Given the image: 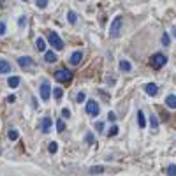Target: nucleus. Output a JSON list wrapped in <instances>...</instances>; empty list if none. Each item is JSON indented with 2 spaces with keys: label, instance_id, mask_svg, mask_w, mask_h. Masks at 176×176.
<instances>
[{
  "label": "nucleus",
  "instance_id": "nucleus-32",
  "mask_svg": "<svg viewBox=\"0 0 176 176\" xmlns=\"http://www.w3.org/2000/svg\"><path fill=\"white\" fill-rule=\"evenodd\" d=\"M95 129H97L99 132H100V130H104V123H102V122H97V123H95Z\"/></svg>",
  "mask_w": 176,
  "mask_h": 176
},
{
  "label": "nucleus",
  "instance_id": "nucleus-1",
  "mask_svg": "<svg viewBox=\"0 0 176 176\" xmlns=\"http://www.w3.org/2000/svg\"><path fill=\"white\" fill-rule=\"evenodd\" d=\"M122 25H123V21H122V16H116V18L113 19L111 30H109L111 37H120V30H122Z\"/></svg>",
  "mask_w": 176,
  "mask_h": 176
},
{
  "label": "nucleus",
  "instance_id": "nucleus-25",
  "mask_svg": "<svg viewBox=\"0 0 176 176\" xmlns=\"http://www.w3.org/2000/svg\"><path fill=\"white\" fill-rule=\"evenodd\" d=\"M35 4H37V7H41V9H44V7L48 5V0H35Z\"/></svg>",
  "mask_w": 176,
  "mask_h": 176
},
{
  "label": "nucleus",
  "instance_id": "nucleus-9",
  "mask_svg": "<svg viewBox=\"0 0 176 176\" xmlns=\"http://www.w3.org/2000/svg\"><path fill=\"white\" fill-rule=\"evenodd\" d=\"M41 129H42V132L44 134H48L49 130H51V118H42V123H41Z\"/></svg>",
  "mask_w": 176,
  "mask_h": 176
},
{
  "label": "nucleus",
  "instance_id": "nucleus-29",
  "mask_svg": "<svg viewBox=\"0 0 176 176\" xmlns=\"http://www.w3.org/2000/svg\"><path fill=\"white\" fill-rule=\"evenodd\" d=\"M25 21H26V19H25V16H19V19H18V25H19V28H23V26H25Z\"/></svg>",
  "mask_w": 176,
  "mask_h": 176
},
{
  "label": "nucleus",
  "instance_id": "nucleus-6",
  "mask_svg": "<svg viewBox=\"0 0 176 176\" xmlns=\"http://www.w3.org/2000/svg\"><path fill=\"white\" fill-rule=\"evenodd\" d=\"M72 76H71V72L67 71V69H60V71H56V79L58 81H69Z\"/></svg>",
  "mask_w": 176,
  "mask_h": 176
},
{
  "label": "nucleus",
  "instance_id": "nucleus-26",
  "mask_svg": "<svg viewBox=\"0 0 176 176\" xmlns=\"http://www.w3.org/2000/svg\"><path fill=\"white\" fill-rule=\"evenodd\" d=\"M58 150V145L56 143H49V153H55Z\"/></svg>",
  "mask_w": 176,
  "mask_h": 176
},
{
  "label": "nucleus",
  "instance_id": "nucleus-37",
  "mask_svg": "<svg viewBox=\"0 0 176 176\" xmlns=\"http://www.w3.org/2000/svg\"><path fill=\"white\" fill-rule=\"evenodd\" d=\"M171 32H173V35L176 37V26H173V28H171Z\"/></svg>",
  "mask_w": 176,
  "mask_h": 176
},
{
  "label": "nucleus",
  "instance_id": "nucleus-27",
  "mask_svg": "<svg viewBox=\"0 0 176 176\" xmlns=\"http://www.w3.org/2000/svg\"><path fill=\"white\" fill-rule=\"evenodd\" d=\"M116 134H118V127H116V125H113V127L109 129V136H116Z\"/></svg>",
  "mask_w": 176,
  "mask_h": 176
},
{
  "label": "nucleus",
  "instance_id": "nucleus-19",
  "mask_svg": "<svg viewBox=\"0 0 176 176\" xmlns=\"http://www.w3.org/2000/svg\"><path fill=\"white\" fill-rule=\"evenodd\" d=\"M53 95H55V99H56V100H60V99H62V95H63V90H62V88H55V90H53Z\"/></svg>",
  "mask_w": 176,
  "mask_h": 176
},
{
  "label": "nucleus",
  "instance_id": "nucleus-28",
  "mask_svg": "<svg viewBox=\"0 0 176 176\" xmlns=\"http://www.w3.org/2000/svg\"><path fill=\"white\" fill-rule=\"evenodd\" d=\"M85 141H86L88 145H92V143H93V134H90V132H88V134H86V138H85Z\"/></svg>",
  "mask_w": 176,
  "mask_h": 176
},
{
  "label": "nucleus",
  "instance_id": "nucleus-10",
  "mask_svg": "<svg viewBox=\"0 0 176 176\" xmlns=\"http://www.w3.org/2000/svg\"><path fill=\"white\" fill-rule=\"evenodd\" d=\"M81 58H83V53H81V51H74V53L71 55V63H72V65H78V63L81 62Z\"/></svg>",
  "mask_w": 176,
  "mask_h": 176
},
{
  "label": "nucleus",
  "instance_id": "nucleus-8",
  "mask_svg": "<svg viewBox=\"0 0 176 176\" xmlns=\"http://www.w3.org/2000/svg\"><path fill=\"white\" fill-rule=\"evenodd\" d=\"M145 92H146L148 95H157V93H159V86H157L155 83H148V85L145 86Z\"/></svg>",
  "mask_w": 176,
  "mask_h": 176
},
{
  "label": "nucleus",
  "instance_id": "nucleus-11",
  "mask_svg": "<svg viewBox=\"0 0 176 176\" xmlns=\"http://www.w3.org/2000/svg\"><path fill=\"white\" fill-rule=\"evenodd\" d=\"M11 72V63L5 60H0V74H7Z\"/></svg>",
  "mask_w": 176,
  "mask_h": 176
},
{
  "label": "nucleus",
  "instance_id": "nucleus-4",
  "mask_svg": "<svg viewBox=\"0 0 176 176\" xmlns=\"http://www.w3.org/2000/svg\"><path fill=\"white\" fill-rule=\"evenodd\" d=\"M51 85H49V81H42V85H41V99L42 100H48L49 99V95H51Z\"/></svg>",
  "mask_w": 176,
  "mask_h": 176
},
{
  "label": "nucleus",
  "instance_id": "nucleus-18",
  "mask_svg": "<svg viewBox=\"0 0 176 176\" xmlns=\"http://www.w3.org/2000/svg\"><path fill=\"white\" fill-rule=\"evenodd\" d=\"M67 19H69V23H72V25H74V23L78 21V16H76V12H74V11H69V12H67Z\"/></svg>",
  "mask_w": 176,
  "mask_h": 176
},
{
  "label": "nucleus",
  "instance_id": "nucleus-38",
  "mask_svg": "<svg viewBox=\"0 0 176 176\" xmlns=\"http://www.w3.org/2000/svg\"><path fill=\"white\" fill-rule=\"evenodd\" d=\"M23 2H28V0H23Z\"/></svg>",
  "mask_w": 176,
  "mask_h": 176
},
{
  "label": "nucleus",
  "instance_id": "nucleus-20",
  "mask_svg": "<svg viewBox=\"0 0 176 176\" xmlns=\"http://www.w3.org/2000/svg\"><path fill=\"white\" fill-rule=\"evenodd\" d=\"M150 125H152L153 129H157V127H159V118H157L155 115H152V116H150Z\"/></svg>",
  "mask_w": 176,
  "mask_h": 176
},
{
  "label": "nucleus",
  "instance_id": "nucleus-14",
  "mask_svg": "<svg viewBox=\"0 0 176 176\" xmlns=\"http://www.w3.org/2000/svg\"><path fill=\"white\" fill-rule=\"evenodd\" d=\"M120 69H122L123 72H129V71H132V65H130L129 60H122V62H120Z\"/></svg>",
  "mask_w": 176,
  "mask_h": 176
},
{
  "label": "nucleus",
  "instance_id": "nucleus-24",
  "mask_svg": "<svg viewBox=\"0 0 176 176\" xmlns=\"http://www.w3.org/2000/svg\"><path fill=\"white\" fill-rule=\"evenodd\" d=\"M63 129H65V123H63L62 120H58V122H56V130H58V132H62Z\"/></svg>",
  "mask_w": 176,
  "mask_h": 176
},
{
  "label": "nucleus",
  "instance_id": "nucleus-23",
  "mask_svg": "<svg viewBox=\"0 0 176 176\" xmlns=\"http://www.w3.org/2000/svg\"><path fill=\"white\" fill-rule=\"evenodd\" d=\"M167 175H169V176H176V166H175V164H171V166L167 167Z\"/></svg>",
  "mask_w": 176,
  "mask_h": 176
},
{
  "label": "nucleus",
  "instance_id": "nucleus-21",
  "mask_svg": "<svg viewBox=\"0 0 176 176\" xmlns=\"http://www.w3.org/2000/svg\"><path fill=\"white\" fill-rule=\"evenodd\" d=\"M18 136H19V134H18V130H16V129H11V130H9V139H11V141H16V139H18Z\"/></svg>",
  "mask_w": 176,
  "mask_h": 176
},
{
  "label": "nucleus",
  "instance_id": "nucleus-3",
  "mask_svg": "<svg viewBox=\"0 0 176 176\" xmlns=\"http://www.w3.org/2000/svg\"><path fill=\"white\" fill-rule=\"evenodd\" d=\"M164 63H167V58H166V55H162V53H157L155 56H152V65H153L155 69H160Z\"/></svg>",
  "mask_w": 176,
  "mask_h": 176
},
{
  "label": "nucleus",
  "instance_id": "nucleus-5",
  "mask_svg": "<svg viewBox=\"0 0 176 176\" xmlns=\"http://www.w3.org/2000/svg\"><path fill=\"white\" fill-rule=\"evenodd\" d=\"M86 113H88L90 116H97V115L100 113L99 104H97L95 100H88V102H86Z\"/></svg>",
  "mask_w": 176,
  "mask_h": 176
},
{
  "label": "nucleus",
  "instance_id": "nucleus-30",
  "mask_svg": "<svg viewBox=\"0 0 176 176\" xmlns=\"http://www.w3.org/2000/svg\"><path fill=\"white\" fill-rule=\"evenodd\" d=\"M162 44H164V46H167V44H169V37H167V33H164V35H162Z\"/></svg>",
  "mask_w": 176,
  "mask_h": 176
},
{
  "label": "nucleus",
  "instance_id": "nucleus-15",
  "mask_svg": "<svg viewBox=\"0 0 176 176\" xmlns=\"http://www.w3.org/2000/svg\"><path fill=\"white\" fill-rule=\"evenodd\" d=\"M138 123H139V127L143 129V127H146V120H145V115H143V111L139 109L138 111Z\"/></svg>",
  "mask_w": 176,
  "mask_h": 176
},
{
  "label": "nucleus",
  "instance_id": "nucleus-16",
  "mask_svg": "<svg viewBox=\"0 0 176 176\" xmlns=\"http://www.w3.org/2000/svg\"><path fill=\"white\" fill-rule=\"evenodd\" d=\"M7 83H9L11 88H16V86H19V78H18V76H12V78H9Z\"/></svg>",
  "mask_w": 176,
  "mask_h": 176
},
{
  "label": "nucleus",
  "instance_id": "nucleus-33",
  "mask_svg": "<svg viewBox=\"0 0 176 176\" xmlns=\"http://www.w3.org/2000/svg\"><path fill=\"white\" fill-rule=\"evenodd\" d=\"M62 116H63V118H69V116H71V111H69V109H63V111H62Z\"/></svg>",
  "mask_w": 176,
  "mask_h": 176
},
{
  "label": "nucleus",
  "instance_id": "nucleus-36",
  "mask_svg": "<svg viewBox=\"0 0 176 176\" xmlns=\"http://www.w3.org/2000/svg\"><path fill=\"white\" fill-rule=\"evenodd\" d=\"M14 100H16L14 95H9V97H7V102H14Z\"/></svg>",
  "mask_w": 176,
  "mask_h": 176
},
{
  "label": "nucleus",
  "instance_id": "nucleus-31",
  "mask_svg": "<svg viewBox=\"0 0 176 176\" xmlns=\"http://www.w3.org/2000/svg\"><path fill=\"white\" fill-rule=\"evenodd\" d=\"M76 100H78V102H83V100H85V93H83V92H79V93H78V97H76Z\"/></svg>",
  "mask_w": 176,
  "mask_h": 176
},
{
  "label": "nucleus",
  "instance_id": "nucleus-2",
  "mask_svg": "<svg viewBox=\"0 0 176 176\" xmlns=\"http://www.w3.org/2000/svg\"><path fill=\"white\" fill-rule=\"evenodd\" d=\"M48 41H49V44H51L55 49H63V41L60 39V35H58V33L51 32V33L48 35Z\"/></svg>",
  "mask_w": 176,
  "mask_h": 176
},
{
  "label": "nucleus",
  "instance_id": "nucleus-22",
  "mask_svg": "<svg viewBox=\"0 0 176 176\" xmlns=\"http://www.w3.org/2000/svg\"><path fill=\"white\" fill-rule=\"evenodd\" d=\"M90 173H92V175H99V173H104V167H102V166H93V167L90 169Z\"/></svg>",
  "mask_w": 176,
  "mask_h": 176
},
{
  "label": "nucleus",
  "instance_id": "nucleus-35",
  "mask_svg": "<svg viewBox=\"0 0 176 176\" xmlns=\"http://www.w3.org/2000/svg\"><path fill=\"white\" fill-rule=\"evenodd\" d=\"M5 33V23H0V35Z\"/></svg>",
  "mask_w": 176,
  "mask_h": 176
},
{
  "label": "nucleus",
  "instance_id": "nucleus-13",
  "mask_svg": "<svg viewBox=\"0 0 176 176\" xmlns=\"http://www.w3.org/2000/svg\"><path fill=\"white\" fill-rule=\"evenodd\" d=\"M44 60L49 62V63H51V62H56V53H53V51H46V53H44Z\"/></svg>",
  "mask_w": 176,
  "mask_h": 176
},
{
  "label": "nucleus",
  "instance_id": "nucleus-12",
  "mask_svg": "<svg viewBox=\"0 0 176 176\" xmlns=\"http://www.w3.org/2000/svg\"><path fill=\"white\" fill-rule=\"evenodd\" d=\"M166 104H167V108H171V109H176V95H167L166 97Z\"/></svg>",
  "mask_w": 176,
  "mask_h": 176
},
{
  "label": "nucleus",
  "instance_id": "nucleus-7",
  "mask_svg": "<svg viewBox=\"0 0 176 176\" xmlns=\"http://www.w3.org/2000/svg\"><path fill=\"white\" fill-rule=\"evenodd\" d=\"M18 65L23 67V69H26V67L32 65V58H30V56H19V58H18Z\"/></svg>",
  "mask_w": 176,
  "mask_h": 176
},
{
  "label": "nucleus",
  "instance_id": "nucleus-17",
  "mask_svg": "<svg viewBox=\"0 0 176 176\" xmlns=\"http://www.w3.org/2000/svg\"><path fill=\"white\" fill-rule=\"evenodd\" d=\"M35 46H37L39 51H42V49H46V41H44L42 37H39V39L35 41Z\"/></svg>",
  "mask_w": 176,
  "mask_h": 176
},
{
  "label": "nucleus",
  "instance_id": "nucleus-34",
  "mask_svg": "<svg viewBox=\"0 0 176 176\" xmlns=\"http://www.w3.org/2000/svg\"><path fill=\"white\" fill-rule=\"evenodd\" d=\"M108 118H109L111 122H115V120H116V115H115L113 111H109V115H108Z\"/></svg>",
  "mask_w": 176,
  "mask_h": 176
}]
</instances>
